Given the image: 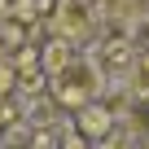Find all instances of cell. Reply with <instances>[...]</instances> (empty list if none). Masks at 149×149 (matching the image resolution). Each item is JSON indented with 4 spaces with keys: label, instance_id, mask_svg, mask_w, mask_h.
I'll return each instance as SVG.
<instances>
[{
    "label": "cell",
    "instance_id": "obj_1",
    "mask_svg": "<svg viewBox=\"0 0 149 149\" xmlns=\"http://www.w3.org/2000/svg\"><path fill=\"white\" fill-rule=\"evenodd\" d=\"M101 92H105V70H101L97 57H79V53H74V57L53 74V97H57L61 105H70V110L92 105Z\"/></svg>",
    "mask_w": 149,
    "mask_h": 149
},
{
    "label": "cell",
    "instance_id": "obj_2",
    "mask_svg": "<svg viewBox=\"0 0 149 149\" xmlns=\"http://www.w3.org/2000/svg\"><path fill=\"white\" fill-rule=\"evenodd\" d=\"M53 26L61 31L66 44H74V40H88V35L101 26V13H97L92 0H57V18H53Z\"/></svg>",
    "mask_w": 149,
    "mask_h": 149
},
{
    "label": "cell",
    "instance_id": "obj_3",
    "mask_svg": "<svg viewBox=\"0 0 149 149\" xmlns=\"http://www.w3.org/2000/svg\"><path fill=\"white\" fill-rule=\"evenodd\" d=\"M74 127H79L84 136H92V140H110V132H114V114H110L101 101H92V105L79 110V123H74Z\"/></svg>",
    "mask_w": 149,
    "mask_h": 149
},
{
    "label": "cell",
    "instance_id": "obj_4",
    "mask_svg": "<svg viewBox=\"0 0 149 149\" xmlns=\"http://www.w3.org/2000/svg\"><path fill=\"white\" fill-rule=\"evenodd\" d=\"M127 97L132 101H149V48L127 66Z\"/></svg>",
    "mask_w": 149,
    "mask_h": 149
},
{
    "label": "cell",
    "instance_id": "obj_5",
    "mask_svg": "<svg viewBox=\"0 0 149 149\" xmlns=\"http://www.w3.org/2000/svg\"><path fill=\"white\" fill-rule=\"evenodd\" d=\"M74 57V44H66V40H53V44H44V53H40V66L48 70V74H57L66 61Z\"/></svg>",
    "mask_w": 149,
    "mask_h": 149
},
{
    "label": "cell",
    "instance_id": "obj_6",
    "mask_svg": "<svg viewBox=\"0 0 149 149\" xmlns=\"http://www.w3.org/2000/svg\"><path fill=\"white\" fill-rule=\"evenodd\" d=\"M13 88V66H0V92Z\"/></svg>",
    "mask_w": 149,
    "mask_h": 149
},
{
    "label": "cell",
    "instance_id": "obj_7",
    "mask_svg": "<svg viewBox=\"0 0 149 149\" xmlns=\"http://www.w3.org/2000/svg\"><path fill=\"white\" fill-rule=\"evenodd\" d=\"M9 48H13V44H9V31H5V22H0V61L9 57Z\"/></svg>",
    "mask_w": 149,
    "mask_h": 149
},
{
    "label": "cell",
    "instance_id": "obj_8",
    "mask_svg": "<svg viewBox=\"0 0 149 149\" xmlns=\"http://www.w3.org/2000/svg\"><path fill=\"white\" fill-rule=\"evenodd\" d=\"M66 149H88V145H84V136H79V132H66Z\"/></svg>",
    "mask_w": 149,
    "mask_h": 149
}]
</instances>
